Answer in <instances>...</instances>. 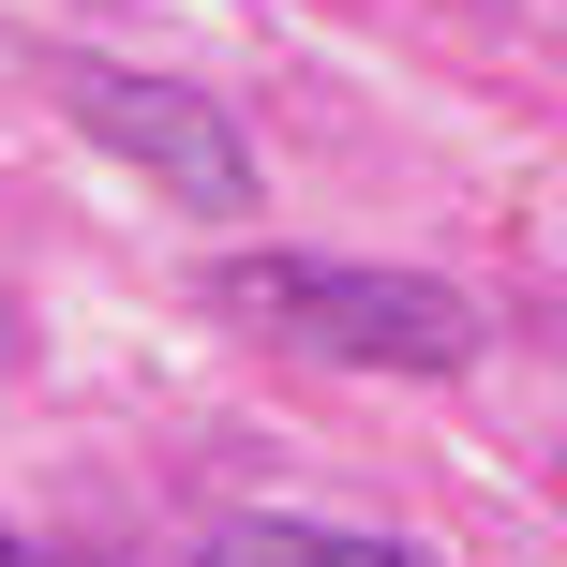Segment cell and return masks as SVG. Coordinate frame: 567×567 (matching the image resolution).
Wrapping results in <instances>:
<instances>
[{
	"instance_id": "1",
	"label": "cell",
	"mask_w": 567,
	"mask_h": 567,
	"mask_svg": "<svg viewBox=\"0 0 567 567\" xmlns=\"http://www.w3.org/2000/svg\"><path fill=\"white\" fill-rule=\"evenodd\" d=\"M209 299L269 343H313V359L359 373H463L478 359V313L449 299L433 269H359V255H239Z\"/></svg>"
},
{
	"instance_id": "2",
	"label": "cell",
	"mask_w": 567,
	"mask_h": 567,
	"mask_svg": "<svg viewBox=\"0 0 567 567\" xmlns=\"http://www.w3.org/2000/svg\"><path fill=\"white\" fill-rule=\"evenodd\" d=\"M60 105H75V135H105L135 179H165L179 209H255V150H239V120L209 105V90L179 75H135V60H45Z\"/></svg>"
},
{
	"instance_id": "3",
	"label": "cell",
	"mask_w": 567,
	"mask_h": 567,
	"mask_svg": "<svg viewBox=\"0 0 567 567\" xmlns=\"http://www.w3.org/2000/svg\"><path fill=\"white\" fill-rule=\"evenodd\" d=\"M195 567H433L403 538H343V523H225Z\"/></svg>"
},
{
	"instance_id": "4",
	"label": "cell",
	"mask_w": 567,
	"mask_h": 567,
	"mask_svg": "<svg viewBox=\"0 0 567 567\" xmlns=\"http://www.w3.org/2000/svg\"><path fill=\"white\" fill-rule=\"evenodd\" d=\"M0 567H75V553H16V538H0Z\"/></svg>"
}]
</instances>
